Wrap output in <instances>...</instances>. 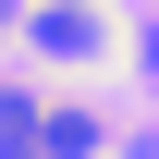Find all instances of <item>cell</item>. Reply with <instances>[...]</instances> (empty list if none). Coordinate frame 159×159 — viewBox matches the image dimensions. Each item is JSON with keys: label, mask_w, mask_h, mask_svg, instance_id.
<instances>
[{"label": "cell", "mask_w": 159, "mask_h": 159, "mask_svg": "<svg viewBox=\"0 0 159 159\" xmlns=\"http://www.w3.org/2000/svg\"><path fill=\"white\" fill-rule=\"evenodd\" d=\"M98 37H110V25L86 12V0H37V49H61V61H86Z\"/></svg>", "instance_id": "cell-1"}, {"label": "cell", "mask_w": 159, "mask_h": 159, "mask_svg": "<svg viewBox=\"0 0 159 159\" xmlns=\"http://www.w3.org/2000/svg\"><path fill=\"white\" fill-rule=\"evenodd\" d=\"M37 147H49V159H86V147H98V110H74V98L37 110Z\"/></svg>", "instance_id": "cell-2"}, {"label": "cell", "mask_w": 159, "mask_h": 159, "mask_svg": "<svg viewBox=\"0 0 159 159\" xmlns=\"http://www.w3.org/2000/svg\"><path fill=\"white\" fill-rule=\"evenodd\" d=\"M0 159H37V98H12V86H0Z\"/></svg>", "instance_id": "cell-3"}]
</instances>
